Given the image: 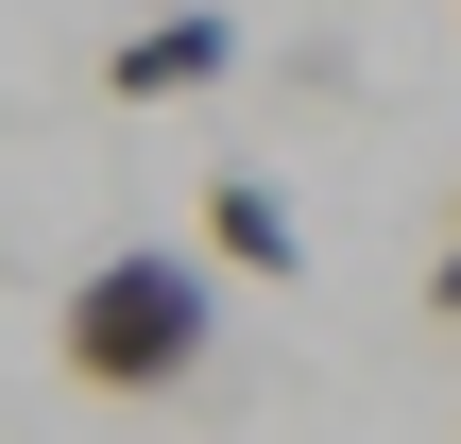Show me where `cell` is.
<instances>
[{
    "mask_svg": "<svg viewBox=\"0 0 461 444\" xmlns=\"http://www.w3.org/2000/svg\"><path fill=\"white\" fill-rule=\"evenodd\" d=\"M205 342H222V274H205L188 240H120V257H86L68 308H51V359H68L86 394H188Z\"/></svg>",
    "mask_w": 461,
    "mask_h": 444,
    "instance_id": "cell-1",
    "label": "cell"
},
{
    "mask_svg": "<svg viewBox=\"0 0 461 444\" xmlns=\"http://www.w3.org/2000/svg\"><path fill=\"white\" fill-rule=\"evenodd\" d=\"M240 68V17L222 0H171V17H137L120 51H103V103H205Z\"/></svg>",
    "mask_w": 461,
    "mask_h": 444,
    "instance_id": "cell-2",
    "label": "cell"
},
{
    "mask_svg": "<svg viewBox=\"0 0 461 444\" xmlns=\"http://www.w3.org/2000/svg\"><path fill=\"white\" fill-rule=\"evenodd\" d=\"M205 274H257V291L308 274V222H291L274 171H205Z\"/></svg>",
    "mask_w": 461,
    "mask_h": 444,
    "instance_id": "cell-3",
    "label": "cell"
},
{
    "mask_svg": "<svg viewBox=\"0 0 461 444\" xmlns=\"http://www.w3.org/2000/svg\"><path fill=\"white\" fill-rule=\"evenodd\" d=\"M428 308H445V325H461V240H445V257H428Z\"/></svg>",
    "mask_w": 461,
    "mask_h": 444,
    "instance_id": "cell-4",
    "label": "cell"
}]
</instances>
